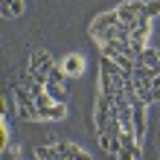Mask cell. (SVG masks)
<instances>
[{
	"label": "cell",
	"instance_id": "6da1fadb",
	"mask_svg": "<svg viewBox=\"0 0 160 160\" xmlns=\"http://www.w3.org/2000/svg\"><path fill=\"white\" fill-rule=\"evenodd\" d=\"M52 67H55V61H52V55L47 52V50H35V52H32V58H29V76L38 82V84H44V88H47Z\"/></svg>",
	"mask_w": 160,
	"mask_h": 160
},
{
	"label": "cell",
	"instance_id": "7a4b0ae2",
	"mask_svg": "<svg viewBox=\"0 0 160 160\" xmlns=\"http://www.w3.org/2000/svg\"><path fill=\"white\" fill-rule=\"evenodd\" d=\"M93 125H96V134H102L108 125V119L111 117H117V105H114V99H108V96H96V111H93Z\"/></svg>",
	"mask_w": 160,
	"mask_h": 160
},
{
	"label": "cell",
	"instance_id": "3957f363",
	"mask_svg": "<svg viewBox=\"0 0 160 160\" xmlns=\"http://www.w3.org/2000/svg\"><path fill=\"white\" fill-rule=\"evenodd\" d=\"M143 0H131V3H122V6H117V15H119V21L122 23H134L140 15H143Z\"/></svg>",
	"mask_w": 160,
	"mask_h": 160
},
{
	"label": "cell",
	"instance_id": "277c9868",
	"mask_svg": "<svg viewBox=\"0 0 160 160\" xmlns=\"http://www.w3.org/2000/svg\"><path fill=\"white\" fill-rule=\"evenodd\" d=\"M119 15H117V9L114 12H105V15H99V18H93V23H90V32H99V29H111V26H119Z\"/></svg>",
	"mask_w": 160,
	"mask_h": 160
},
{
	"label": "cell",
	"instance_id": "5b68a950",
	"mask_svg": "<svg viewBox=\"0 0 160 160\" xmlns=\"http://www.w3.org/2000/svg\"><path fill=\"white\" fill-rule=\"evenodd\" d=\"M131 108H134V114H131V117H134V137L140 143L143 134H146V105H143V102H134Z\"/></svg>",
	"mask_w": 160,
	"mask_h": 160
},
{
	"label": "cell",
	"instance_id": "8992f818",
	"mask_svg": "<svg viewBox=\"0 0 160 160\" xmlns=\"http://www.w3.org/2000/svg\"><path fill=\"white\" fill-rule=\"evenodd\" d=\"M61 67H64V73H67L70 79H76V76H82V73H84V58L73 52V55H67V58H64Z\"/></svg>",
	"mask_w": 160,
	"mask_h": 160
},
{
	"label": "cell",
	"instance_id": "52a82bcc",
	"mask_svg": "<svg viewBox=\"0 0 160 160\" xmlns=\"http://www.w3.org/2000/svg\"><path fill=\"white\" fill-rule=\"evenodd\" d=\"M99 137V146H102V152H108V154H119L122 152V143H119V137H111V134H96Z\"/></svg>",
	"mask_w": 160,
	"mask_h": 160
},
{
	"label": "cell",
	"instance_id": "ba28073f",
	"mask_svg": "<svg viewBox=\"0 0 160 160\" xmlns=\"http://www.w3.org/2000/svg\"><path fill=\"white\" fill-rule=\"evenodd\" d=\"M12 96H15V102H18V105H35V96L23 88L21 82H15V84H12Z\"/></svg>",
	"mask_w": 160,
	"mask_h": 160
},
{
	"label": "cell",
	"instance_id": "9c48e42d",
	"mask_svg": "<svg viewBox=\"0 0 160 160\" xmlns=\"http://www.w3.org/2000/svg\"><path fill=\"white\" fill-rule=\"evenodd\" d=\"M137 67H157V70H160V52H157V50H148V47H146L143 55L137 58Z\"/></svg>",
	"mask_w": 160,
	"mask_h": 160
},
{
	"label": "cell",
	"instance_id": "30bf717a",
	"mask_svg": "<svg viewBox=\"0 0 160 160\" xmlns=\"http://www.w3.org/2000/svg\"><path fill=\"white\" fill-rule=\"evenodd\" d=\"M47 93H50L52 102H58V105H64V99H67V88H64V84H55V82H47Z\"/></svg>",
	"mask_w": 160,
	"mask_h": 160
},
{
	"label": "cell",
	"instance_id": "8fae6325",
	"mask_svg": "<svg viewBox=\"0 0 160 160\" xmlns=\"http://www.w3.org/2000/svg\"><path fill=\"white\" fill-rule=\"evenodd\" d=\"M35 157L38 160H61V154H58L55 146H35Z\"/></svg>",
	"mask_w": 160,
	"mask_h": 160
},
{
	"label": "cell",
	"instance_id": "7c38bea8",
	"mask_svg": "<svg viewBox=\"0 0 160 160\" xmlns=\"http://www.w3.org/2000/svg\"><path fill=\"white\" fill-rule=\"evenodd\" d=\"M3 15H6V18L23 15V0H3Z\"/></svg>",
	"mask_w": 160,
	"mask_h": 160
},
{
	"label": "cell",
	"instance_id": "4fadbf2b",
	"mask_svg": "<svg viewBox=\"0 0 160 160\" xmlns=\"http://www.w3.org/2000/svg\"><path fill=\"white\" fill-rule=\"evenodd\" d=\"M18 117L21 119H41L38 117V105H18Z\"/></svg>",
	"mask_w": 160,
	"mask_h": 160
},
{
	"label": "cell",
	"instance_id": "5bb4252c",
	"mask_svg": "<svg viewBox=\"0 0 160 160\" xmlns=\"http://www.w3.org/2000/svg\"><path fill=\"white\" fill-rule=\"evenodd\" d=\"M143 15H146V18H157V15H160V0L146 3V6H143Z\"/></svg>",
	"mask_w": 160,
	"mask_h": 160
},
{
	"label": "cell",
	"instance_id": "9a60e30c",
	"mask_svg": "<svg viewBox=\"0 0 160 160\" xmlns=\"http://www.w3.org/2000/svg\"><path fill=\"white\" fill-rule=\"evenodd\" d=\"M6 143H9V122L3 117V119H0V148H9Z\"/></svg>",
	"mask_w": 160,
	"mask_h": 160
},
{
	"label": "cell",
	"instance_id": "2e32d148",
	"mask_svg": "<svg viewBox=\"0 0 160 160\" xmlns=\"http://www.w3.org/2000/svg\"><path fill=\"white\" fill-rule=\"evenodd\" d=\"M117 157H119V160H137L140 154H137V152H128V148H122V152H119Z\"/></svg>",
	"mask_w": 160,
	"mask_h": 160
},
{
	"label": "cell",
	"instance_id": "e0dca14e",
	"mask_svg": "<svg viewBox=\"0 0 160 160\" xmlns=\"http://www.w3.org/2000/svg\"><path fill=\"white\" fill-rule=\"evenodd\" d=\"M15 157H21L18 148H3V160H15Z\"/></svg>",
	"mask_w": 160,
	"mask_h": 160
},
{
	"label": "cell",
	"instance_id": "ac0fdd59",
	"mask_svg": "<svg viewBox=\"0 0 160 160\" xmlns=\"http://www.w3.org/2000/svg\"><path fill=\"white\" fill-rule=\"evenodd\" d=\"M15 160H21V157H15Z\"/></svg>",
	"mask_w": 160,
	"mask_h": 160
}]
</instances>
